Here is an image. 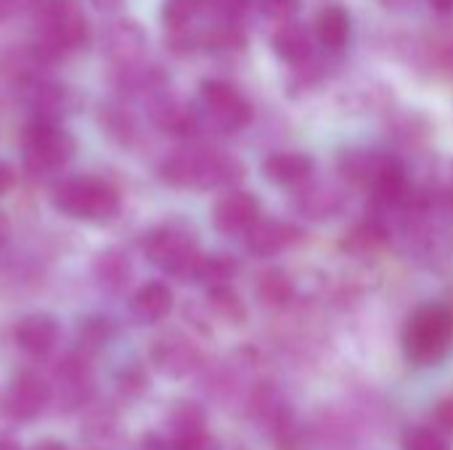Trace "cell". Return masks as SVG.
<instances>
[{
    "mask_svg": "<svg viewBox=\"0 0 453 450\" xmlns=\"http://www.w3.org/2000/svg\"><path fill=\"white\" fill-rule=\"evenodd\" d=\"M35 16V64H56L90 42V21L80 0H42Z\"/></svg>",
    "mask_w": 453,
    "mask_h": 450,
    "instance_id": "cell-1",
    "label": "cell"
},
{
    "mask_svg": "<svg viewBox=\"0 0 453 450\" xmlns=\"http://www.w3.org/2000/svg\"><path fill=\"white\" fill-rule=\"evenodd\" d=\"M382 159H385V154H380L374 149H345L337 159V167H340L342 178L350 180L353 186L372 188Z\"/></svg>",
    "mask_w": 453,
    "mask_h": 450,
    "instance_id": "cell-22",
    "label": "cell"
},
{
    "mask_svg": "<svg viewBox=\"0 0 453 450\" xmlns=\"http://www.w3.org/2000/svg\"><path fill=\"white\" fill-rule=\"evenodd\" d=\"M93 5L98 11H117L122 5V0H93Z\"/></svg>",
    "mask_w": 453,
    "mask_h": 450,
    "instance_id": "cell-39",
    "label": "cell"
},
{
    "mask_svg": "<svg viewBox=\"0 0 453 450\" xmlns=\"http://www.w3.org/2000/svg\"><path fill=\"white\" fill-rule=\"evenodd\" d=\"M449 204L453 207V183H451V188H449Z\"/></svg>",
    "mask_w": 453,
    "mask_h": 450,
    "instance_id": "cell-43",
    "label": "cell"
},
{
    "mask_svg": "<svg viewBox=\"0 0 453 450\" xmlns=\"http://www.w3.org/2000/svg\"><path fill=\"white\" fill-rule=\"evenodd\" d=\"M377 3L388 11H406L411 5V0H377Z\"/></svg>",
    "mask_w": 453,
    "mask_h": 450,
    "instance_id": "cell-37",
    "label": "cell"
},
{
    "mask_svg": "<svg viewBox=\"0 0 453 450\" xmlns=\"http://www.w3.org/2000/svg\"><path fill=\"white\" fill-rule=\"evenodd\" d=\"M13 183H16V172H13V167H11V164H5V162H0V196H5V194L13 188Z\"/></svg>",
    "mask_w": 453,
    "mask_h": 450,
    "instance_id": "cell-36",
    "label": "cell"
},
{
    "mask_svg": "<svg viewBox=\"0 0 453 450\" xmlns=\"http://www.w3.org/2000/svg\"><path fill=\"white\" fill-rule=\"evenodd\" d=\"M42 5V0H0V19L16 16V13H35Z\"/></svg>",
    "mask_w": 453,
    "mask_h": 450,
    "instance_id": "cell-35",
    "label": "cell"
},
{
    "mask_svg": "<svg viewBox=\"0 0 453 450\" xmlns=\"http://www.w3.org/2000/svg\"><path fill=\"white\" fill-rule=\"evenodd\" d=\"M101 125L106 127V133L111 138H117L122 143H130L135 138V133H138L133 114L127 109H122V106H114V103L101 106Z\"/></svg>",
    "mask_w": 453,
    "mask_h": 450,
    "instance_id": "cell-29",
    "label": "cell"
},
{
    "mask_svg": "<svg viewBox=\"0 0 453 450\" xmlns=\"http://www.w3.org/2000/svg\"><path fill=\"white\" fill-rule=\"evenodd\" d=\"M207 8V0H165L162 5V19H165V27L170 29V37L175 34H186L194 16Z\"/></svg>",
    "mask_w": 453,
    "mask_h": 450,
    "instance_id": "cell-27",
    "label": "cell"
},
{
    "mask_svg": "<svg viewBox=\"0 0 453 450\" xmlns=\"http://www.w3.org/2000/svg\"><path fill=\"white\" fill-rule=\"evenodd\" d=\"M427 3H430V8L438 11V13H451L453 11V0H427Z\"/></svg>",
    "mask_w": 453,
    "mask_h": 450,
    "instance_id": "cell-38",
    "label": "cell"
},
{
    "mask_svg": "<svg viewBox=\"0 0 453 450\" xmlns=\"http://www.w3.org/2000/svg\"><path fill=\"white\" fill-rule=\"evenodd\" d=\"M159 172L178 188H220L236 183L244 175V167L234 156L212 149H186L167 156Z\"/></svg>",
    "mask_w": 453,
    "mask_h": 450,
    "instance_id": "cell-2",
    "label": "cell"
},
{
    "mask_svg": "<svg viewBox=\"0 0 453 450\" xmlns=\"http://www.w3.org/2000/svg\"><path fill=\"white\" fill-rule=\"evenodd\" d=\"M433 422H435V427H433V430H438L441 435H453V398L438 403Z\"/></svg>",
    "mask_w": 453,
    "mask_h": 450,
    "instance_id": "cell-34",
    "label": "cell"
},
{
    "mask_svg": "<svg viewBox=\"0 0 453 450\" xmlns=\"http://www.w3.org/2000/svg\"><path fill=\"white\" fill-rule=\"evenodd\" d=\"M271 48L279 56V61L289 66H308L316 56V34L300 21H287L273 29Z\"/></svg>",
    "mask_w": 453,
    "mask_h": 450,
    "instance_id": "cell-13",
    "label": "cell"
},
{
    "mask_svg": "<svg viewBox=\"0 0 453 450\" xmlns=\"http://www.w3.org/2000/svg\"><path fill=\"white\" fill-rule=\"evenodd\" d=\"M24 101L32 109L35 119L56 122L69 109V90L53 80H42V77L32 74L24 82Z\"/></svg>",
    "mask_w": 453,
    "mask_h": 450,
    "instance_id": "cell-16",
    "label": "cell"
},
{
    "mask_svg": "<svg viewBox=\"0 0 453 450\" xmlns=\"http://www.w3.org/2000/svg\"><path fill=\"white\" fill-rule=\"evenodd\" d=\"M255 294H257L260 305H265V308H284L292 300L295 286H292V278L284 271L271 268V271L257 276Z\"/></svg>",
    "mask_w": 453,
    "mask_h": 450,
    "instance_id": "cell-25",
    "label": "cell"
},
{
    "mask_svg": "<svg viewBox=\"0 0 453 450\" xmlns=\"http://www.w3.org/2000/svg\"><path fill=\"white\" fill-rule=\"evenodd\" d=\"M53 207L72 220L101 223L119 212V194L104 178L74 175L53 186Z\"/></svg>",
    "mask_w": 453,
    "mask_h": 450,
    "instance_id": "cell-4",
    "label": "cell"
},
{
    "mask_svg": "<svg viewBox=\"0 0 453 450\" xmlns=\"http://www.w3.org/2000/svg\"><path fill=\"white\" fill-rule=\"evenodd\" d=\"M151 363L173 379H183L202 366L199 347L180 332H167L151 345Z\"/></svg>",
    "mask_w": 453,
    "mask_h": 450,
    "instance_id": "cell-10",
    "label": "cell"
},
{
    "mask_svg": "<svg viewBox=\"0 0 453 450\" xmlns=\"http://www.w3.org/2000/svg\"><path fill=\"white\" fill-rule=\"evenodd\" d=\"M0 450H21V446L11 435H0Z\"/></svg>",
    "mask_w": 453,
    "mask_h": 450,
    "instance_id": "cell-40",
    "label": "cell"
},
{
    "mask_svg": "<svg viewBox=\"0 0 453 450\" xmlns=\"http://www.w3.org/2000/svg\"><path fill=\"white\" fill-rule=\"evenodd\" d=\"M380 241H382V231L374 223H364V225H358V228H353L348 233L345 249H350L356 255H364V252H372Z\"/></svg>",
    "mask_w": 453,
    "mask_h": 450,
    "instance_id": "cell-31",
    "label": "cell"
},
{
    "mask_svg": "<svg viewBox=\"0 0 453 450\" xmlns=\"http://www.w3.org/2000/svg\"><path fill=\"white\" fill-rule=\"evenodd\" d=\"M114 329L109 324V318H85L80 326H77V342H80V353H90V350H98L104 347L109 339H111Z\"/></svg>",
    "mask_w": 453,
    "mask_h": 450,
    "instance_id": "cell-30",
    "label": "cell"
},
{
    "mask_svg": "<svg viewBox=\"0 0 453 450\" xmlns=\"http://www.w3.org/2000/svg\"><path fill=\"white\" fill-rule=\"evenodd\" d=\"M406 358L417 366H438L453 350V310L446 305L419 308L403 329Z\"/></svg>",
    "mask_w": 453,
    "mask_h": 450,
    "instance_id": "cell-3",
    "label": "cell"
},
{
    "mask_svg": "<svg viewBox=\"0 0 453 450\" xmlns=\"http://www.w3.org/2000/svg\"><path fill=\"white\" fill-rule=\"evenodd\" d=\"M56 398L58 403L72 411V408H80L88 403L90 398V387H93V369L88 363V355L85 353H72L66 355L58 366H56Z\"/></svg>",
    "mask_w": 453,
    "mask_h": 450,
    "instance_id": "cell-12",
    "label": "cell"
},
{
    "mask_svg": "<svg viewBox=\"0 0 453 450\" xmlns=\"http://www.w3.org/2000/svg\"><path fill=\"white\" fill-rule=\"evenodd\" d=\"M406 450H451L449 440L433 430V427H419V430H411L406 435V443H403Z\"/></svg>",
    "mask_w": 453,
    "mask_h": 450,
    "instance_id": "cell-32",
    "label": "cell"
},
{
    "mask_svg": "<svg viewBox=\"0 0 453 450\" xmlns=\"http://www.w3.org/2000/svg\"><path fill=\"white\" fill-rule=\"evenodd\" d=\"M35 450H69L64 443H56V440H45V443H40Z\"/></svg>",
    "mask_w": 453,
    "mask_h": 450,
    "instance_id": "cell-41",
    "label": "cell"
},
{
    "mask_svg": "<svg viewBox=\"0 0 453 450\" xmlns=\"http://www.w3.org/2000/svg\"><path fill=\"white\" fill-rule=\"evenodd\" d=\"M236 271H239V263L231 255H204L202 265H199L196 284H207L210 289L223 286L236 276Z\"/></svg>",
    "mask_w": 453,
    "mask_h": 450,
    "instance_id": "cell-28",
    "label": "cell"
},
{
    "mask_svg": "<svg viewBox=\"0 0 453 450\" xmlns=\"http://www.w3.org/2000/svg\"><path fill=\"white\" fill-rule=\"evenodd\" d=\"M295 241H300V228L284 220H273V217H260L244 233V244L255 257H273L289 249Z\"/></svg>",
    "mask_w": 453,
    "mask_h": 450,
    "instance_id": "cell-14",
    "label": "cell"
},
{
    "mask_svg": "<svg viewBox=\"0 0 453 450\" xmlns=\"http://www.w3.org/2000/svg\"><path fill=\"white\" fill-rule=\"evenodd\" d=\"M207 305L215 313V318H220V321H226L231 326H239V324L247 321V308H244L242 297L236 294V289L231 284L212 286L210 294H207Z\"/></svg>",
    "mask_w": 453,
    "mask_h": 450,
    "instance_id": "cell-26",
    "label": "cell"
},
{
    "mask_svg": "<svg viewBox=\"0 0 453 450\" xmlns=\"http://www.w3.org/2000/svg\"><path fill=\"white\" fill-rule=\"evenodd\" d=\"M50 400H53L50 385L32 371H21L19 377L11 379V385L0 400V411L11 422H32L45 411V406Z\"/></svg>",
    "mask_w": 453,
    "mask_h": 450,
    "instance_id": "cell-8",
    "label": "cell"
},
{
    "mask_svg": "<svg viewBox=\"0 0 453 450\" xmlns=\"http://www.w3.org/2000/svg\"><path fill=\"white\" fill-rule=\"evenodd\" d=\"M146 257L151 265H157L159 271L170 273L178 281H194L199 276V265H202V252L196 247V241L191 239V233L175 228V225H165L157 228L154 233H149L146 239Z\"/></svg>",
    "mask_w": 453,
    "mask_h": 450,
    "instance_id": "cell-6",
    "label": "cell"
},
{
    "mask_svg": "<svg viewBox=\"0 0 453 450\" xmlns=\"http://www.w3.org/2000/svg\"><path fill=\"white\" fill-rule=\"evenodd\" d=\"M167 424H170V432H173V443H183V440L207 435V430H204V424H207L204 408L199 403H191V400L175 403L170 416H167Z\"/></svg>",
    "mask_w": 453,
    "mask_h": 450,
    "instance_id": "cell-24",
    "label": "cell"
},
{
    "mask_svg": "<svg viewBox=\"0 0 453 450\" xmlns=\"http://www.w3.org/2000/svg\"><path fill=\"white\" fill-rule=\"evenodd\" d=\"M146 48H149V37L143 27L133 19H117L104 29V50L117 66V72L141 66Z\"/></svg>",
    "mask_w": 453,
    "mask_h": 450,
    "instance_id": "cell-9",
    "label": "cell"
},
{
    "mask_svg": "<svg viewBox=\"0 0 453 450\" xmlns=\"http://www.w3.org/2000/svg\"><path fill=\"white\" fill-rule=\"evenodd\" d=\"M372 191L385 204H403L409 199V191H411L406 167L395 156L385 154V159H382V164H380V170L374 175Z\"/></svg>",
    "mask_w": 453,
    "mask_h": 450,
    "instance_id": "cell-21",
    "label": "cell"
},
{
    "mask_svg": "<svg viewBox=\"0 0 453 450\" xmlns=\"http://www.w3.org/2000/svg\"><path fill=\"white\" fill-rule=\"evenodd\" d=\"M260 220V202L255 194L234 188L212 207V225L226 236H242Z\"/></svg>",
    "mask_w": 453,
    "mask_h": 450,
    "instance_id": "cell-11",
    "label": "cell"
},
{
    "mask_svg": "<svg viewBox=\"0 0 453 450\" xmlns=\"http://www.w3.org/2000/svg\"><path fill=\"white\" fill-rule=\"evenodd\" d=\"M257 5L268 19H273L279 24H287V21H295L300 0H257Z\"/></svg>",
    "mask_w": 453,
    "mask_h": 450,
    "instance_id": "cell-33",
    "label": "cell"
},
{
    "mask_svg": "<svg viewBox=\"0 0 453 450\" xmlns=\"http://www.w3.org/2000/svg\"><path fill=\"white\" fill-rule=\"evenodd\" d=\"M313 34L326 50H332V53L345 50L350 42V13L342 5H324L316 13Z\"/></svg>",
    "mask_w": 453,
    "mask_h": 450,
    "instance_id": "cell-20",
    "label": "cell"
},
{
    "mask_svg": "<svg viewBox=\"0 0 453 450\" xmlns=\"http://www.w3.org/2000/svg\"><path fill=\"white\" fill-rule=\"evenodd\" d=\"M93 273H96L98 286H104L106 292H119L127 286L133 268H130V260L122 249H106L96 257Z\"/></svg>",
    "mask_w": 453,
    "mask_h": 450,
    "instance_id": "cell-23",
    "label": "cell"
},
{
    "mask_svg": "<svg viewBox=\"0 0 453 450\" xmlns=\"http://www.w3.org/2000/svg\"><path fill=\"white\" fill-rule=\"evenodd\" d=\"M173 305H175L173 289L162 281H149L133 294L130 313L138 324H159L173 313Z\"/></svg>",
    "mask_w": 453,
    "mask_h": 450,
    "instance_id": "cell-18",
    "label": "cell"
},
{
    "mask_svg": "<svg viewBox=\"0 0 453 450\" xmlns=\"http://www.w3.org/2000/svg\"><path fill=\"white\" fill-rule=\"evenodd\" d=\"M143 450H173V446L167 448L165 443H154V440H149V443H143Z\"/></svg>",
    "mask_w": 453,
    "mask_h": 450,
    "instance_id": "cell-42",
    "label": "cell"
},
{
    "mask_svg": "<svg viewBox=\"0 0 453 450\" xmlns=\"http://www.w3.org/2000/svg\"><path fill=\"white\" fill-rule=\"evenodd\" d=\"M313 167V156L303 151H276L263 159V175L276 186H305Z\"/></svg>",
    "mask_w": 453,
    "mask_h": 450,
    "instance_id": "cell-17",
    "label": "cell"
},
{
    "mask_svg": "<svg viewBox=\"0 0 453 450\" xmlns=\"http://www.w3.org/2000/svg\"><path fill=\"white\" fill-rule=\"evenodd\" d=\"M199 106L204 122L220 133H236L247 127L255 117L247 95L226 80H204L199 85Z\"/></svg>",
    "mask_w": 453,
    "mask_h": 450,
    "instance_id": "cell-7",
    "label": "cell"
},
{
    "mask_svg": "<svg viewBox=\"0 0 453 450\" xmlns=\"http://www.w3.org/2000/svg\"><path fill=\"white\" fill-rule=\"evenodd\" d=\"M13 337L21 353H27L29 358H45L58 345V324L48 313H32L19 321Z\"/></svg>",
    "mask_w": 453,
    "mask_h": 450,
    "instance_id": "cell-15",
    "label": "cell"
},
{
    "mask_svg": "<svg viewBox=\"0 0 453 450\" xmlns=\"http://www.w3.org/2000/svg\"><path fill=\"white\" fill-rule=\"evenodd\" d=\"M21 151H24V167L32 175H53L72 162L77 143L74 135L64 130L58 122L35 119L24 130Z\"/></svg>",
    "mask_w": 453,
    "mask_h": 450,
    "instance_id": "cell-5",
    "label": "cell"
},
{
    "mask_svg": "<svg viewBox=\"0 0 453 450\" xmlns=\"http://www.w3.org/2000/svg\"><path fill=\"white\" fill-rule=\"evenodd\" d=\"M342 207V194L329 183H305L295 194V210L308 220H326Z\"/></svg>",
    "mask_w": 453,
    "mask_h": 450,
    "instance_id": "cell-19",
    "label": "cell"
}]
</instances>
